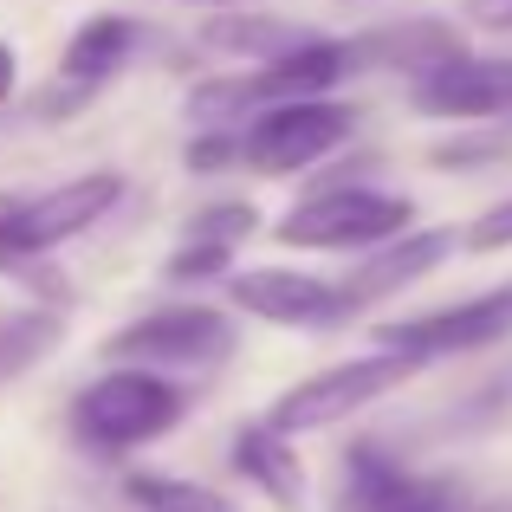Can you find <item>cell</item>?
Here are the masks:
<instances>
[{
  "instance_id": "1",
  "label": "cell",
  "mask_w": 512,
  "mask_h": 512,
  "mask_svg": "<svg viewBox=\"0 0 512 512\" xmlns=\"http://www.w3.org/2000/svg\"><path fill=\"white\" fill-rule=\"evenodd\" d=\"M182 415H188V389L175 383V376L104 370L72 396L65 422H72V435L85 441V448L130 454V448H143V441H163L169 428H182Z\"/></svg>"
},
{
  "instance_id": "2",
  "label": "cell",
  "mask_w": 512,
  "mask_h": 512,
  "mask_svg": "<svg viewBox=\"0 0 512 512\" xmlns=\"http://www.w3.org/2000/svg\"><path fill=\"white\" fill-rule=\"evenodd\" d=\"M415 201L389 195V188H363V182H331L312 188L305 201H292L279 214L273 240L279 247H305V253H383L389 240L415 234Z\"/></svg>"
},
{
  "instance_id": "3",
  "label": "cell",
  "mask_w": 512,
  "mask_h": 512,
  "mask_svg": "<svg viewBox=\"0 0 512 512\" xmlns=\"http://www.w3.org/2000/svg\"><path fill=\"white\" fill-rule=\"evenodd\" d=\"M117 201H124L117 169H91L59 188H33V195H0V273H20L26 260L91 234Z\"/></svg>"
},
{
  "instance_id": "4",
  "label": "cell",
  "mask_w": 512,
  "mask_h": 512,
  "mask_svg": "<svg viewBox=\"0 0 512 512\" xmlns=\"http://www.w3.org/2000/svg\"><path fill=\"white\" fill-rule=\"evenodd\" d=\"M350 72H357L350 39H312V46L286 52V59H273V65H253V72H234V78H201V85L188 91V111L214 117V124H227V117H240V111L260 117V111H273V104L325 98Z\"/></svg>"
},
{
  "instance_id": "5",
  "label": "cell",
  "mask_w": 512,
  "mask_h": 512,
  "mask_svg": "<svg viewBox=\"0 0 512 512\" xmlns=\"http://www.w3.org/2000/svg\"><path fill=\"white\" fill-rule=\"evenodd\" d=\"M240 350V331L227 312L214 305H156V312H137L124 331H111L104 357L124 363V370H221Z\"/></svg>"
},
{
  "instance_id": "6",
  "label": "cell",
  "mask_w": 512,
  "mask_h": 512,
  "mask_svg": "<svg viewBox=\"0 0 512 512\" xmlns=\"http://www.w3.org/2000/svg\"><path fill=\"white\" fill-rule=\"evenodd\" d=\"M422 370V363L409 357H389V350H376V357H350V363H331V370L305 376V383H292L286 396L266 409V422L279 428V435H318V428H338L350 415H363L370 402H383L389 389H402L409 376Z\"/></svg>"
},
{
  "instance_id": "7",
  "label": "cell",
  "mask_w": 512,
  "mask_h": 512,
  "mask_svg": "<svg viewBox=\"0 0 512 512\" xmlns=\"http://www.w3.org/2000/svg\"><path fill=\"white\" fill-rule=\"evenodd\" d=\"M500 338H512V286H493L461 305H435V312H415V318H389L376 331V350L409 357V363H435V357H474V350Z\"/></svg>"
},
{
  "instance_id": "8",
  "label": "cell",
  "mask_w": 512,
  "mask_h": 512,
  "mask_svg": "<svg viewBox=\"0 0 512 512\" xmlns=\"http://www.w3.org/2000/svg\"><path fill=\"white\" fill-rule=\"evenodd\" d=\"M357 111L338 98H305V104H273L260 111L240 137H247V169L253 175H299L312 163H325L331 150H344Z\"/></svg>"
},
{
  "instance_id": "9",
  "label": "cell",
  "mask_w": 512,
  "mask_h": 512,
  "mask_svg": "<svg viewBox=\"0 0 512 512\" xmlns=\"http://www.w3.org/2000/svg\"><path fill=\"white\" fill-rule=\"evenodd\" d=\"M227 299L234 312L266 318V325H286V331H338L357 318V299L331 279L312 273H292V266H260V273H234L227 279Z\"/></svg>"
},
{
  "instance_id": "10",
  "label": "cell",
  "mask_w": 512,
  "mask_h": 512,
  "mask_svg": "<svg viewBox=\"0 0 512 512\" xmlns=\"http://www.w3.org/2000/svg\"><path fill=\"white\" fill-rule=\"evenodd\" d=\"M409 104L422 117H441V124H506L512 117V59H487V52H461V59L435 65L428 78L409 85Z\"/></svg>"
},
{
  "instance_id": "11",
  "label": "cell",
  "mask_w": 512,
  "mask_h": 512,
  "mask_svg": "<svg viewBox=\"0 0 512 512\" xmlns=\"http://www.w3.org/2000/svg\"><path fill=\"white\" fill-rule=\"evenodd\" d=\"M461 493L435 474H415V467H396L383 448H350L344 461V487L331 512H454Z\"/></svg>"
},
{
  "instance_id": "12",
  "label": "cell",
  "mask_w": 512,
  "mask_h": 512,
  "mask_svg": "<svg viewBox=\"0 0 512 512\" xmlns=\"http://www.w3.org/2000/svg\"><path fill=\"white\" fill-rule=\"evenodd\" d=\"M448 247H454L448 227H422V234H402V240H389L383 253H370V260H363L357 273L344 279V292L357 299V312H363V305H383V299H396L402 286H415V279L435 273V266L448 260Z\"/></svg>"
},
{
  "instance_id": "13",
  "label": "cell",
  "mask_w": 512,
  "mask_h": 512,
  "mask_svg": "<svg viewBox=\"0 0 512 512\" xmlns=\"http://www.w3.org/2000/svg\"><path fill=\"white\" fill-rule=\"evenodd\" d=\"M350 52H357V72H409V78H428L435 65L461 59L467 46L441 20H402V26H376V33L350 39Z\"/></svg>"
},
{
  "instance_id": "14",
  "label": "cell",
  "mask_w": 512,
  "mask_h": 512,
  "mask_svg": "<svg viewBox=\"0 0 512 512\" xmlns=\"http://www.w3.org/2000/svg\"><path fill=\"white\" fill-rule=\"evenodd\" d=\"M201 46L208 52H227V59H253V65H273V59H286V52H299V46H312V26H299V20H273V13H253V7H234V13H208L201 20Z\"/></svg>"
},
{
  "instance_id": "15",
  "label": "cell",
  "mask_w": 512,
  "mask_h": 512,
  "mask_svg": "<svg viewBox=\"0 0 512 512\" xmlns=\"http://www.w3.org/2000/svg\"><path fill=\"white\" fill-rule=\"evenodd\" d=\"M234 474H247L253 487L266 493V500H279V506H299L305 500V467H299V448H292V435H279L273 422H247L234 435Z\"/></svg>"
},
{
  "instance_id": "16",
  "label": "cell",
  "mask_w": 512,
  "mask_h": 512,
  "mask_svg": "<svg viewBox=\"0 0 512 512\" xmlns=\"http://www.w3.org/2000/svg\"><path fill=\"white\" fill-rule=\"evenodd\" d=\"M130 46H137V20H124V13H91V20L65 39L59 78H72V85H85V91H104L124 72Z\"/></svg>"
},
{
  "instance_id": "17",
  "label": "cell",
  "mask_w": 512,
  "mask_h": 512,
  "mask_svg": "<svg viewBox=\"0 0 512 512\" xmlns=\"http://www.w3.org/2000/svg\"><path fill=\"white\" fill-rule=\"evenodd\" d=\"M428 169L441 175H480V169H512V117L480 130H454V137L428 143Z\"/></svg>"
},
{
  "instance_id": "18",
  "label": "cell",
  "mask_w": 512,
  "mask_h": 512,
  "mask_svg": "<svg viewBox=\"0 0 512 512\" xmlns=\"http://www.w3.org/2000/svg\"><path fill=\"white\" fill-rule=\"evenodd\" d=\"M124 500L137 512H240L227 493L201 487V480H182V474H150V467L124 474Z\"/></svg>"
},
{
  "instance_id": "19",
  "label": "cell",
  "mask_w": 512,
  "mask_h": 512,
  "mask_svg": "<svg viewBox=\"0 0 512 512\" xmlns=\"http://www.w3.org/2000/svg\"><path fill=\"white\" fill-rule=\"evenodd\" d=\"M59 338H65L59 312H0V383L26 376Z\"/></svg>"
},
{
  "instance_id": "20",
  "label": "cell",
  "mask_w": 512,
  "mask_h": 512,
  "mask_svg": "<svg viewBox=\"0 0 512 512\" xmlns=\"http://www.w3.org/2000/svg\"><path fill=\"white\" fill-rule=\"evenodd\" d=\"M253 227H260V208H253V201H214V208L188 214L182 240H201V247H227V253H234Z\"/></svg>"
},
{
  "instance_id": "21",
  "label": "cell",
  "mask_w": 512,
  "mask_h": 512,
  "mask_svg": "<svg viewBox=\"0 0 512 512\" xmlns=\"http://www.w3.org/2000/svg\"><path fill=\"white\" fill-rule=\"evenodd\" d=\"M227 260H234L227 247H201V240H182V247L169 253V266H163V273L188 286V279H221V273H227Z\"/></svg>"
},
{
  "instance_id": "22",
  "label": "cell",
  "mask_w": 512,
  "mask_h": 512,
  "mask_svg": "<svg viewBox=\"0 0 512 512\" xmlns=\"http://www.w3.org/2000/svg\"><path fill=\"white\" fill-rule=\"evenodd\" d=\"M234 163H247V137H195L188 143V169L195 175H208V169H234Z\"/></svg>"
},
{
  "instance_id": "23",
  "label": "cell",
  "mask_w": 512,
  "mask_h": 512,
  "mask_svg": "<svg viewBox=\"0 0 512 512\" xmlns=\"http://www.w3.org/2000/svg\"><path fill=\"white\" fill-rule=\"evenodd\" d=\"M467 247L474 253H506L512 247V201H500V208H487V214H474V227H467Z\"/></svg>"
},
{
  "instance_id": "24",
  "label": "cell",
  "mask_w": 512,
  "mask_h": 512,
  "mask_svg": "<svg viewBox=\"0 0 512 512\" xmlns=\"http://www.w3.org/2000/svg\"><path fill=\"white\" fill-rule=\"evenodd\" d=\"M461 13L487 33H512V0H461Z\"/></svg>"
},
{
  "instance_id": "25",
  "label": "cell",
  "mask_w": 512,
  "mask_h": 512,
  "mask_svg": "<svg viewBox=\"0 0 512 512\" xmlns=\"http://www.w3.org/2000/svg\"><path fill=\"white\" fill-rule=\"evenodd\" d=\"M13 85H20V52H13L7 39H0V104L13 98Z\"/></svg>"
},
{
  "instance_id": "26",
  "label": "cell",
  "mask_w": 512,
  "mask_h": 512,
  "mask_svg": "<svg viewBox=\"0 0 512 512\" xmlns=\"http://www.w3.org/2000/svg\"><path fill=\"white\" fill-rule=\"evenodd\" d=\"M214 7H227V0H214Z\"/></svg>"
}]
</instances>
